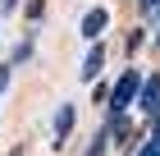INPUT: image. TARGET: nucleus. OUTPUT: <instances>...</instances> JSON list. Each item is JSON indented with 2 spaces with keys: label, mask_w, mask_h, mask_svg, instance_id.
Here are the masks:
<instances>
[{
  "label": "nucleus",
  "mask_w": 160,
  "mask_h": 156,
  "mask_svg": "<svg viewBox=\"0 0 160 156\" xmlns=\"http://www.w3.org/2000/svg\"><path fill=\"white\" fill-rule=\"evenodd\" d=\"M9 73H14V64H0V87L9 83Z\"/></svg>",
  "instance_id": "nucleus-9"
},
{
  "label": "nucleus",
  "mask_w": 160,
  "mask_h": 156,
  "mask_svg": "<svg viewBox=\"0 0 160 156\" xmlns=\"http://www.w3.org/2000/svg\"><path fill=\"white\" fill-rule=\"evenodd\" d=\"M105 23H110V14L101 9V5H96V9H87V14H82V37H101Z\"/></svg>",
  "instance_id": "nucleus-3"
},
{
  "label": "nucleus",
  "mask_w": 160,
  "mask_h": 156,
  "mask_svg": "<svg viewBox=\"0 0 160 156\" xmlns=\"http://www.w3.org/2000/svg\"><path fill=\"white\" fill-rule=\"evenodd\" d=\"M137 156H160V115H156V129L147 133V143H142V152Z\"/></svg>",
  "instance_id": "nucleus-6"
},
{
  "label": "nucleus",
  "mask_w": 160,
  "mask_h": 156,
  "mask_svg": "<svg viewBox=\"0 0 160 156\" xmlns=\"http://www.w3.org/2000/svg\"><path fill=\"white\" fill-rule=\"evenodd\" d=\"M156 46H160V23H156Z\"/></svg>",
  "instance_id": "nucleus-11"
},
{
  "label": "nucleus",
  "mask_w": 160,
  "mask_h": 156,
  "mask_svg": "<svg viewBox=\"0 0 160 156\" xmlns=\"http://www.w3.org/2000/svg\"><path fill=\"white\" fill-rule=\"evenodd\" d=\"M69 129H73V106H60V110H55V124H50V133H55V147L69 138Z\"/></svg>",
  "instance_id": "nucleus-4"
},
{
  "label": "nucleus",
  "mask_w": 160,
  "mask_h": 156,
  "mask_svg": "<svg viewBox=\"0 0 160 156\" xmlns=\"http://www.w3.org/2000/svg\"><path fill=\"white\" fill-rule=\"evenodd\" d=\"M137 106L147 110V115H160V73L142 78V92H137Z\"/></svg>",
  "instance_id": "nucleus-2"
},
{
  "label": "nucleus",
  "mask_w": 160,
  "mask_h": 156,
  "mask_svg": "<svg viewBox=\"0 0 160 156\" xmlns=\"http://www.w3.org/2000/svg\"><path fill=\"white\" fill-rule=\"evenodd\" d=\"M101 64H105V46H92V51H87V60H82V78H96Z\"/></svg>",
  "instance_id": "nucleus-5"
},
{
  "label": "nucleus",
  "mask_w": 160,
  "mask_h": 156,
  "mask_svg": "<svg viewBox=\"0 0 160 156\" xmlns=\"http://www.w3.org/2000/svg\"><path fill=\"white\" fill-rule=\"evenodd\" d=\"M137 92H142V73H137V69H123V78L110 87V101H105L110 115H123V110L137 101Z\"/></svg>",
  "instance_id": "nucleus-1"
},
{
  "label": "nucleus",
  "mask_w": 160,
  "mask_h": 156,
  "mask_svg": "<svg viewBox=\"0 0 160 156\" xmlns=\"http://www.w3.org/2000/svg\"><path fill=\"white\" fill-rule=\"evenodd\" d=\"M23 9H28V19H41V14H46V5H41V0H28Z\"/></svg>",
  "instance_id": "nucleus-8"
},
{
  "label": "nucleus",
  "mask_w": 160,
  "mask_h": 156,
  "mask_svg": "<svg viewBox=\"0 0 160 156\" xmlns=\"http://www.w3.org/2000/svg\"><path fill=\"white\" fill-rule=\"evenodd\" d=\"M18 5H23V0H0V9H18Z\"/></svg>",
  "instance_id": "nucleus-10"
},
{
  "label": "nucleus",
  "mask_w": 160,
  "mask_h": 156,
  "mask_svg": "<svg viewBox=\"0 0 160 156\" xmlns=\"http://www.w3.org/2000/svg\"><path fill=\"white\" fill-rule=\"evenodd\" d=\"M28 55H32V41H18V46H14V60H9V64H23Z\"/></svg>",
  "instance_id": "nucleus-7"
}]
</instances>
